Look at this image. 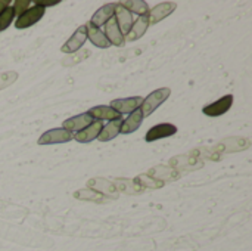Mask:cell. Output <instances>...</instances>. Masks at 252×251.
<instances>
[{"label": "cell", "mask_w": 252, "mask_h": 251, "mask_svg": "<svg viewBox=\"0 0 252 251\" xmlns=\"http://www.w3.org/2000/svg\"><path fill=\"white\" fill-rule=\"evenodd\" d=\"M170 93L171 90L168 87H161V89H157L154 90L152 93H149L143 101H142V105H140V111L143 114V117H148L151 115L162 102H165L168 98H170Z\"/></svg>", "instance_id": "1"}, {"label": "cell", "mask_w": 252, "mask_h": 251, "mask_svg": "<svg viewBox=\"0 0 252 251\" xmlns=\"http://www.w3.org/2000/svg\"><path fill=\"white\" fill-rule=\"evenodd\" d=\"M72 139H74V135L65 130L63 127H61V129H52V130L44 132L38 138L37 143L38 145H56V143H66Z\"/></svg>", "instance_id": "2"}, {"label": "cell", "mask_w": 252, "mask_h": 251, "mask_svg": "<svg viewBox=\"0 0 252 251\" xmlns=\"http://www.w3.org/2000/svg\"><path fill=\"white\" fill-rule=\"evenodd\" d=\"M43 15H44V7L35 4V6L27 9L24 13H21V15L18 16V19L15 21V27H16L18 30L28 28V27L37 24V22L43 18Z\"/></svg>", "instance_id": "3"}, {"label": "cell", "mask_w": 252, "mask_h": 251, "mask_svg": "<svg viewBox=\"0 0 252 251\" xmlns=\"http://www.w3.org/2000/svg\"><path fill=\"white\" fill-rule=\"evenodd\" d=\"M86 40H87V25H80L74 31V34L66 40V43H63L61 50L63 53H74L78 49H81V46L86 43Z\"/></svg>", "instance_id": "4"}, {"label": "cell", "mask_w": 252, "mask_h": 251, "mask_svg": "<svg viewBox=\"0 0 252 251\" xmlns=\"http://www.w3.org/2000/svg\"><path fill=\"white\" fill-rule=\"evenodd\" d=\"M233 105V95H226L223 98H220L219 101L204 107L202 112L208 117H220L223 114H226Z\"/></svg>", "instance_id": "5"}, {"label": "cell", "mask_w": 252, "mask_h": 251, "mask_svg": "<svg viewBox=\"0 0 252 251\" xmlns=\"http://www.w3.org/2000/svg\"><path fill=\"white\" fill-rule=\"evenodd\" d=\"M143 98L140 96H133V98H123V99H114L111 102V108L115 109L120 115L121 114H131L133 111L139 109L142 105Z\"/></svg>", "instance_id": "6"}, {"label": "cell", "mask_w": 252, "mask_h": 251, "mask_svg": "<svg viewBox=\"0 0 252 251\" xmlns=\"http://www.w3.org/2000/svg\"><path fill=\"white\" fill-rule=\"evenodd\" d=\"M177 133V127L171 123H161V124H157L154 127H151L145 136V141L146 142H154V141H158V139H165V138H170L173 135Z\"/></svg>", "instance_id": "7"}, {"label": "cell", "mask_w": 252, "mask_h": 251, "mask_svg": "<svg viewBox=\"0 0 252 251\" xmlns=\"http://www.w3.org/2000/svg\"><path fill=\"white\" fill-rule=\"evenodd\" d=\"M176 7H177V4L174 1H162V3H158L149 12V25H154V24L162 21L164 18H167L168 15H171L176 10Z\"/></svg>", "instance_id": "8"}, {"label": "cell", "mask_w": 252, "mask_h": 251, "mask_svg": "<svg viewBox=\"0 0 252 251\" xmlns=\"http://www.w3.org/2000/svg\"><path fill=\"white\" fill-rule=\"evenodd\" d=\"M115 6L117 3H108L102 7H99V10H96L90 19V25L96 27V28H100L102 25H105L111 18H114V12H115Z\"/></svg>", "instance_id": "9"}, {"label": "cell", "mask_w": 252, "mask_h": 251, "mask_svg": "<svg viewBox=\"0 0 252 251\" xmlns=\"http://www.w3.org/2000/svg\"><path fill=\"white\" fill-rule=\"evenodd\" d=\"M148 27H149V13L139 16L133 22L131 28L127 33V37H124V40H127V41H136V40H139L148 31Z\"/></svg>", "instance_id": "10"}, {"label": "cell", "mask_w": 252, "mask_h": 251, "mask_svg": "<svg viewBox=\"0 0 252 251\" xmlns=\"http://www.w3.org/2000/svg\"><path fill=\"white\" fill-rule=\"evenodd\" d=\"M92 123H93V118H92L87 112H83V114H78V115H75V117H71V118L65 120L62 126H63V129L68 130L69 133H71V132L78 133V132H81L83 129H86L87 126H90Z\"/></svg>", "instance_id": "11"}, {"label": "cell", "mask_w": 252, "mask_h": 251, "mask_svg": "<svg viewBox=\"0 0 252 251\" xmlns=\"http://www.w3.org/2000/svg\"><path fill=\"white\" fill-rule=\"evenodd\" d=\"M114 18H115V21H117V25H118V28H120V31L124 34H127L128 33V30L131 28V25H133V15L127 10V9H124L120 3H117V6H115V12H114Z\"/></svg>", "instance_id": "12"}, {"label": "cell", "mask_w": 252, "mask_h": 251, "mask_svg": "<svg viewBox=\"0 0 252 251\" xmlns=\"http://www.w3.org/2000/svg\"><path fill=\"white\" fill-rule=\"evenodd\" d=\"M102 127H103L102 121H93L90 126H87V127L83 129L81 132L75 133V135H74V139H75L77 142H81V143H89V142L97 139V136H99Z\"/></svg>", "instance_id": "13"}, {"label": "cell", "mask_w": 252, "mask_h": 251, "mask_svg": "<svg viewBox=\"0 0 252 251\" xmlns=\"http://www.w3.org/2000/svg\"><path fill=\"white\" fill-rule=\"evenodd\" d=\"M105 36L108 38V41L114 46H123L124 44V34L120 31L115 18H111L106 24H105Z\"/></svg>", "instance_id": "14"}, {"label": "cell", "mask_w": 252, "mask_h": 251, "mask_svg": "<svg viewBox=\"0 0 252 251\" xmlns=\"http://www.w3.org/2000/svg\"><path fill=\"white\" fill-rule=\"evenodd\" d=\"M87 114H89L92 118H96V121H102V120H109V121H112V120H117V118L121 117V115H120L115 109H112L109 105L93 107L92 109L87 111Z\"/></svg>", "instance_id": "15"}, {"label": "cell", "mask_w": 252, "mask_h": 251, "mask_svg": "<svg viewBox=\"0 0 252 251\" xmlns=\"http://www.w3.org/2000/svg\"><path fill=\"white\" fill-rule=\"evenodd\" d=\"M143 118H145V117H143V114H142V111H140V109L133 111V112L128 115V118L123 121L121 129H120V133H123V135H128V133L136 132V130L140 127V124H142Z\"/></svg>", "instance_id": "16"}, {"label": "cell", "mask_w": 252, "mask_h": 251, "mask_svg": "<svg viewBox=\"0 0 252 251\" xmlns=\"http://www.w3.org/2000/svg\"><path fill=\"white\" fill-rule=\"evenodd\" d=\"M121 124H123V118H117V120H112L109 121L108 124H103L97 139L102 141V142H108L111 139H114L118 133H120V129H121Z\"/></svg>", "instance_id": "17"}, {"label": "cell", "mask_w": 252, "mask_h": 251, "mask_svg": "<svg viewBox=\"0 0 252 251\" xmlns=\"http://www.w3.org/2000/svg\"><path fill=\"white\" fill-rule=\"evenodd\" d=\"M86 25H87V37H89V40H90L94 46H97V47H100V49H106V47L111 46V43L108 41L105 33H103L100 28H96V27H93V25H90V24H86Z\"/></svg>", "instance_id": "18"}, {"label": "cell", "mask_w": 252, "mask_h": 251, "mask_svg": "<svg viewBox=\"0 0 252 251\" xmlns=\"http://www.w3.org/2000/svg\"><path fill=\"white\" fill-rule=\"evenodd\" d=\"M120 4H121L124 9H127L130 13H136V15H139V16L149 13V9H148L149 6H148V3L143 1V0H128V1H121Z\"/></svg>", "instance_id": "19"}, {"label": "cell", "mask_w": 252, "mask_h": 251, "mask_svg": "<svg viewBox=\"0 0 252 251\" xmlns=\"http://www.w3.org/2000/svg\"><path fill=\"white\" fill-rule=\"evenodd\" d=\"M13 19H15V10H13V7L7 6V7L0 13V31L6 30V28L12 24Z\"/></svg>", "instance_id": "20"}, {"label": "cell", "mask_w": 252, "mask_h": 251, "mask_svg": "<svg viewBox=\"0 0 252 251\" xmlns=\"http://www.w3.org/2000/svg\"><path fill=\"white\" fill-rule=\"evenodd\" d=\"M75 198H80V200H92V201H105L102 197L100 192H94L92 189H81V191H77L74 194Z\"/></svg>", "instance_id": "21"}, {"label": "cell", "mask_w": 252, "mask_h": 251, "mask_svg": "<svg viewBox=\"0 0 252 251\" xmlns=\"http://www.w3.org/2000/svg\"><path fill=\"white\" fill-rule=\"evenodd\" d=\"M18 78V72L15 71H6L0 74V90H3L4 87L10 86L12 83H15Z\"/></svg>", "instance_id": "22"}, {"label": "cell", "mask_w": 252, "mask_h": 251, "mask_svg": "<svg viewBox=\"0 0 252 251\" xmlns=\"http://www.w3.org/2000/svg\"><path fill=\"white\" fill-rule=\"evenodd\" d=\"M30 0H16L15 1V6H13V10H15V15L18 13V15H21V13H24L27 9H28V6H30Z\"/></svg>", "instance_id": "23"}, {"label": "cell", "mask_w": 252, "mask_h": 251, "mask_svg": "<svg viewBox=\"0 0 252 251\" xmlns=\"http://www.w3.org/2000/svg\"><path fill=\"white\" fill-rule=\"evenodd\" d=\"M137 179H139V180H145V186H149V188H161V186L164 185L162 182L154 180V179H151L149 176H139Z\"/></svg>", "instance_id": "24"}, {"label": "cell", "mask_w": 252, "mask_h": 251, "mask_svg": "<svg viewBox=\"0 0 252 251\" xmlns=\"http://www.w3.org/2000/svg\"><path fill=\"white\" fill-rule=\"evenodd\" d=\"M35 4H37V6H41V7H46V6H56V4H59V0H37Z\"/></svg>", "instance_id": "25"}, {"label": "cell", "mask_w": 252, "mask_h": 251, "mask_svg": "<svg viewBox=\"0 0 252 251\" xmlns=\"http://www.w3.org/2000/svg\"><path fill=\"white\" fill-rule=\"evenodd\" d=\"M9 6V0H0V13Z\"/></svg>", "instance_id": "26"}]
</instances>
